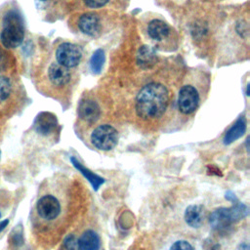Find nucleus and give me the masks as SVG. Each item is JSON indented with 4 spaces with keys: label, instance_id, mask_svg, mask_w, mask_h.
I'll return each mask as SVG.
<instances>
[{
    "label": "nucleus",
    "instance_id": "7ed1b4c3",
    "mask_svg": "<svg viewBox=\"0 0 250 250\" xmlns=\"http://www.w3.org/2000/svg\"><path fill=\"white\" fill-rule=\"evenodd\" d=\"M24 38V24L18 10H7L0 19V43L4 49L19 47Z\"/></svg>",
    "mask_w": 250,
    "mask_h": 250
},
{
    "label": "nucleus",
    "instance_id": "6e6552de",
    "mask_svg": "<svg viewBox=\"0 0 250 250\" xmlns=\"http://www.w3.org/2000/svg\"><path fill=\"white\" fill-rule=\"evenodd\" d=\"M77 112L79 118L88 124L95 123L101 116V108L99 104L91 99L81 101Z\"/></svg>",
    "mask_w": 250,
    "mask_h": 250
},
{
    "label": "nucleus",
    "instance_id": "f8f14e48",
    "mask_svg": "<svg viewBox=\"0 0 250 250\" xmlns=\"http://www.w3.org/2000/svg\"><path fill=\"white\" fill-rule=\"evenodd\" d=\"M78 26L80 30L90 36L96 35L101 28L100 19L96 14L87 13L83 14L78 21Z\"/></svg>",
    "mask_w": 250,
    "mask_h": 250
},
{
    "label": "nucleus",
    "instance_id": "5701e85b",
    "mask_svg": "<svg viewBox=\"0 0 250 250\" xmlns=\"http://www.w3.org/2000/svg\"><path fill=\"white\" fill-rule=\"evenodd\" d=\"M83 1L86 6H88L89 8H94V9L101 8L108 2V0H83Z\"/></svg>",
    "mask_w": 250,
    "mask_h": 250
},
{
    "label": "nucleus",
    "instance_id": "f257e3e1",
    "mask_svg": "<svg viewBox=\"0 0 250 250\" xmlns=\"http://www.w3.org/2000/svg\"><path fill=\"white\" fill-rule=\"evenodd\" d=\"M66 190L57 180H50L41 188L33 209V224L39 231L58 227L66 213Z\"/></svg>",
    "mask_w": 250,
    "mask_h": 250
},
{
    "label": "nucleus",
    "instance_id": "0eeeda50",
    "mask_svg": "<svg viewBox=\"0 0 250 250\" xmlns=\"http://www.w3.org/2000/svg\"><path fill=\"white\" fill-rule=\"evenodd\" d=\"M200 102L199 93L191 85H185L178 95V108L184 114H191L196 110Z\"/></svg>",
    "mask_w": 250,
    "mask_h": 250
},
{
    "label": "nucleus",
    "instance_id": "9b49d317",
    "mask_svg": "<svg viewBox=\"0 0 250 250\" xmlns=\"http://www.w3.org/2000/svg\"><path fill=\"white\" fill-rule=\"evenodd\" d=\"M184 217H185L186 223L189 227L194 229L199 228L203 225L206 218L205 208L199 204L189 205L187 207Z\"/></svg>",
    "mask_w": 250,
    "mask_h": 250
},
{
    "label": "nucleus",
    "instance_id": "aec40b11",
    "mask_svg": "<svg viewBox=\"0 0 250 250\" xmlns=\"http://www.w3.org/2000/svg\"><path fill=\"white\" fill-rule=\"evenodd\" d=\"M11 65V58L7 50L0 48V73L7 71Z\"/></svg>",
    "mask_w": 250,
    "mask_h": 250
},
{
    "label": "nucleus",
    "instance_id": "f03ea898",
    "mask_svg": "<svg viewBox=\"0 0 250 250\" xmlns=\"http://www.w3.org/2000/svg\"><path fill=\"white\" fill-rule=\"evenodd\" d=\"M168 104L167 88L160 83H149L145 85L136 97V112L144 120H155L164 114Z\"/></svg>",
    "mask_w": 250,
    "mask_h": 250
},
{
    "label": "nucleus",
    "instance_id": "9d476101",
    "mask_svg": "<svg viewBox=\"0 0 250 250\" xmlns=\"http://www.w3.org/2000/svg\"><path fill=\"white\" fill-rule=\"evenodd\" d=\"M16 94L13 80L6 75H0V110L8 107Z\"/></svg>",
    "mask_w": 250,
    "mask_h": 250
},
{
    "label": "nucleus",
    "instance_id": "412c9836",
    "mask_svg": "<svg viewBox=\"0 0 250 250\" xmlns=\"http://www.w3.org/2000/svg\"><path fill=\"white\" fill-rule=\"evenodd\" d=\"M169 250H194L192 245L187 240H177L175 241Z\"/></svg>",
    "mask_w": 250,
    "mask_h": 250
},
{
    "label": "nucleus",
    "instance_id": "b1692460",
    "mask_svg": "<svg viewBox=\"0 0 250 250\" xmlns=\"http://www.w3.org/2000/svg\"><path fill=\"white\" fill-rule=\"evenodd\" d=\"M8 223H9L8 220H5V221L0 222V231H2V230L5 229V227L8 225Z\"/></svg>",
    "mask_w": 250,
    "mask_h": 250
},
{
    "label": "nucleus",
    "instance_id": "423d86ee",
    "mask_svg": "<svg viewBox=\"0 0 250 250\" xmlns=\"http://www.w3.org/2000/svg\"><path fill=\"white\" fill-rule=\"evenodd\" d=\"M82 58V52L77 45L72 43H62L56 50L57 62L67 68L76 66Z\"/></svg>",
    "mask_w": 250,
    "mask_h": 250
},
{
    "label": "nucleus",
    "instance_id": "393cba45",
    "mask_svg": "<svg viewBox=\"0 0 250 250\" xmlns=\"http://www.w3.org/2000/svg\"><path fill=\"white\" fill-rule=\"evenodd\" d=\"M240 250H248V245L247 244H242Z\"/></svg>",
    "mask_w": 250,
    "mask_h": 250
},
{
    "label": "nucleus",
    "instance_id": "20e7f679",
    "mask_svg": "<svg viewBox=\"0 0 250 250\" xmlns=\"http://www.w3.org/2000/svg\"><path fill=\"white\" fill-rule=\"evenodd\" d=\"M248 209L243 204H237L232 208H220L210 215V224L216 230H226L230 225L247 215Z\"/></svg>",
    "mask_w": 250,
    "mask_h": 250
},
{
    "label": "nucleus",
    "instance_id": "f3484780",
    "mask_svg": "<svg viewBox=\"0 0 250 250\" xmlns=\"http://www.w3.org/2000/svg\"><path fill=\"white\" fill-rule=\"evenodd\" d=\"M246 130V120L243 116L239 117L236 122L229 129L224 138V144L229 145L239 139Z\"/></svg>",
    "mask_w": 250,
    "mask_h": 250
},
{
    "label": "nucleus",
    "instance_id": "4be33fe9",
    "mask_svg": "<svg viewBox=\"0 0 250 250\" xmlns=\"http://www.w3.org/2000/svg\"><path fill=\"white\" fill-rule=\"evenodd\" d=\"M62 250H78L77 240H75L73 235H69L64 239Z\"/></svg>",
    "mask_w": 250,
    "mask_h": 250
},
{
    "label": "nucleus",
    "instance_id": "a211bd4d",
    "mask_svg": "<svg viewBox=\"0 0 250 250\" xmlns=\"http://www.w3.org/2000/svg\"><path fill=\"white\" fill-rule=\"evenodd\" d=\"M70 160H71L72 164L74 165V167H75L79 172H81V173L84 175V177L92 184L93 188L97 190V189L99 188V187L104 183V179L101 178V177H99L98 175L94 174V173L91 172L89 169L85 168L84 166H82L74 157H71Z\"/></svg>",
    "mask_w": 250,
    "mask_h": 250
},
{
    "label": "nucleus",
    "instance_id": "1a4fd4ad",
    "mask_svg": "<svg viewBox=\"0 0 250 250\" xmlns=\"http://www.w3.org/2000/svg\"><path fill=\"white\" fill-rule=\"evenodd\" d=\"M47 76L52 85L62 87L70 81L71 74L69 68L61 65L58 62H52L48 67Z\"/></svg>",
    "mask_w": 250,
    "mask_h": 250
},
{
    "label": "nucleus",
    "instance_id": "2eb2a0df",
    "mask_svg": "<svg viewBox=\"0 0 250 250\" xmlns=\"http://www.w3.org/2000/svg\"><path fill=\"white\" fill-rule=\"evenodd\" d=\"M56 117L48 112H43L38 115L35 121L36 131L42 135L50 134L56 127Z\"/></svg>",
    "mask_w": 250,
    "mask_h": 250
},
{
    "label": "nucleus",
    "instance_id": "a878e982",
    "mask_svg": "<svg viewBox=\"0 0 250 250\" xmlns=\"http://www.w3.org/2000/svg\"><path fill=\"white\" fill-rule=\"evenodd\" d=\"M1 216H2V215H1V212H0V218H1Z\"/></svg>",
    "mask_w": 250,
    "mask_h": 250
},
{
    "label": "nucleus",
    "instance_id": "4468645a",
    "mask_svg": "<svg viewBox=\"0 0 250 250\" xmlns=\"http://www.w3.org/2000/svg\"><path fill=\"white\" fill-rule=\"evenodd\" d=\"M146 31L151 39L155 41H163L170 35L171 28L165 21L161 20H153L148 23Z\"/></svg>",
    "mask_w": 250,
    "mask_h": 250
},
{
    "label": "nucleus",
    "instance_id": "39448f33",
    "mask_svg": "<svg viewBox=\"0 0 250 250\" xmlns=\"http://www.w3.org/2000/svg\"><path fill=\"white\" fill-rule=\"evenodd\" d=\"M90 139L96 148L107 151L117 145L118 132L109 124H102L93 130Z\"/></svg>",
    "mask_w": 250,
    "mask_h": 250
},
{
    "label": "nucleus",
    "instance_id": "dca6fc26",
    "mask_svg": "<svg viewBox=\"0 0 250 250\" xmlns=\"http://www.w3.org/2000/svg\"><path fill=\"white\" fill-rule=\"evenodd\" d=\"M157 61L155 52L148 46H143L137 54V63L140 67L146 69L152 67Z\"/></svg>",
    "mask_w": 250,
    "mask_h": 250
},
{
    "label": "nucleus",
    "instance_id": "ddd939ff",
    "mask_svg": "<svg viewBox=\"0 0 250 250\" xmlns=\"http://www.w3.org/2000/svg\"><path fill=\"white\" fill-rule=\"evenodd\" d=\"M78 250H100L101 239L93 229L84 230L77 239Z\"/></svg>",
    "mask_w": 250,
    "mask_h": 250
},
{
    "label": "nucleus",
    "instance_id": "6ab92c4d",
    "mask_svg": "<svg viewBox=\"0 0 250 250\" xmlns=\"http://www.w3.org/2000/svg\"><path fill=\"white\" fill-rule=\"evenodd\" d=\"M104 62V52L102 49L96 50L90 61V66L92 71L94 73H99L102 70Z\"/></svg>",
    "mask_w": 250,
    "mask_h": 250
}]
</instances>
